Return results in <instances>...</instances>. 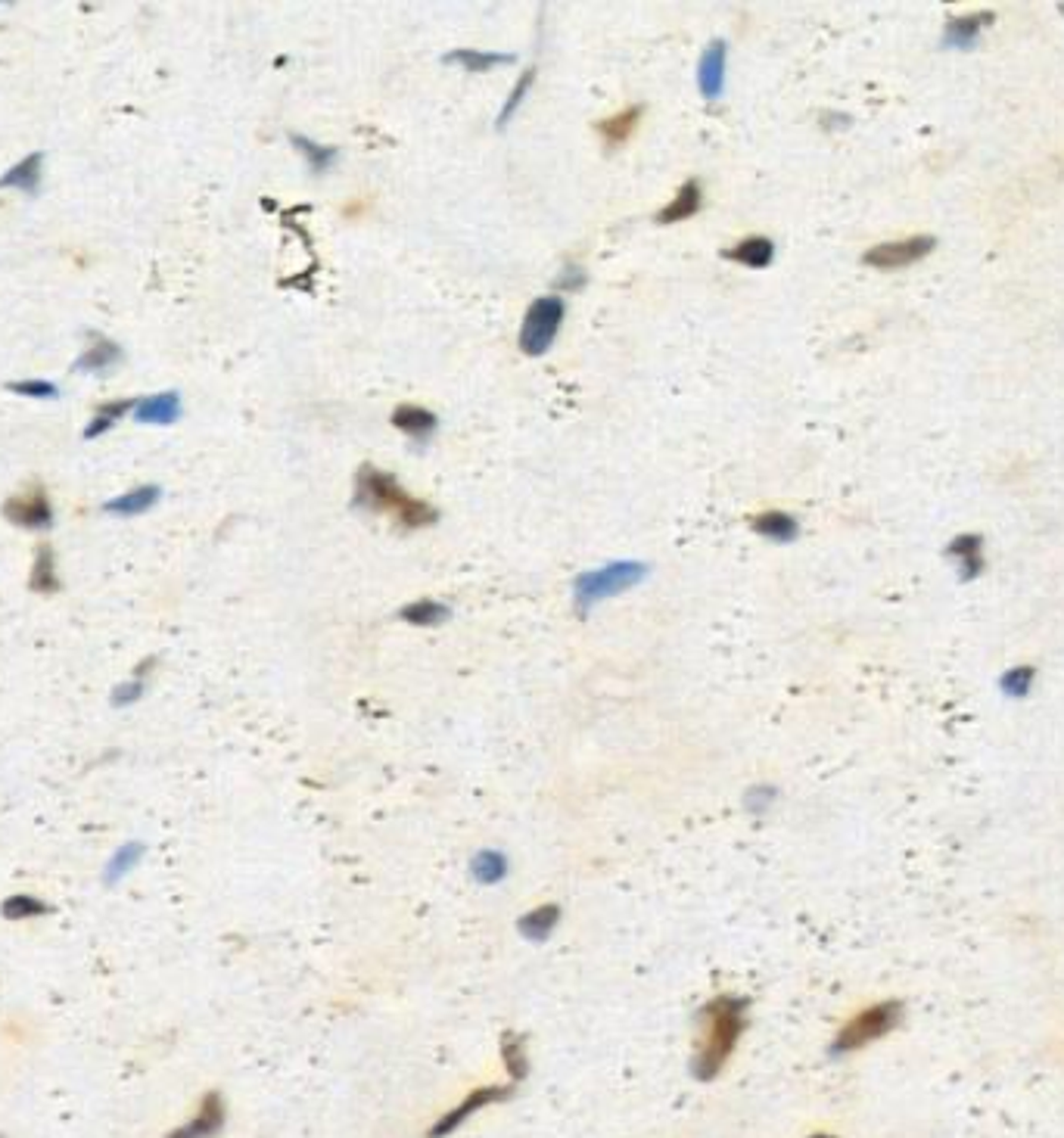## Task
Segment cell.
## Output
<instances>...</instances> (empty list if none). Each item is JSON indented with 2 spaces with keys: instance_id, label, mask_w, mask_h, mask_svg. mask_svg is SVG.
Segmentation results:
<instances>
[{
  "instance_id": "8",
  "label": "cell",
  "mask_w": 1064,
  "mask_h": 1138,
  "mask_svg": "<svg viewBox=\"0 0 1064 1138\" xmlns=\"http://www.w3.org/2000/svg\"><path fill=\"white\" fill-rule=\"evenodd\" d=\"M4 517L19 526V529H32V532H44L53 526V507H50V498L47 491L35 485L32 491H23V495H13L7 504H4Z\"/></svg>"
},
{
  "instance_id": "32",
  "label": "cell",
  "mask_w": 1064,
  "mask_h": 1138,
  "mask_svg": "<svg viewBox=\"0 0 1064 1138\" xmlns=\"http://www.w3.org/2000/svg\"><path fill=\"white\" fill-rule=\"evenodd\" d=\"M532 81H536V69H526V72L517 78V84H514V88H510V97L504 100L501 113H498V128H504V125L510 122V116H514V113L520 110V103L526 100V94H529V88H532Z\"/></svg>"
},
{
  "instance_id": "14",
  "label": "cell",
  "mask_w": 1064,
  "mask_h": 1138,
  "mask_svg": "<svg viewBox=\"0 0 1064 1138\" xmlns=\"http://www.w3.org/2000/svg\"><path fill=\"white\" fill-rule=\"evenodd\" d=\"M41 175H44V153H29L23 162H16L0 175V190H23V193H38L41 190Z\"/></svg>"
},
{
  "instance_id": "9",
  "label": "cell",
  "mask_w": 1064,
  "mask_h": 1138,
  "mask_svg": "<svg viewBox=\"0 0 1064 1138\" xmlns=\"http://www.w3.org/2000/svg\"><path fill=\"white\" fill-rule=\"evenodd\" d=\"M224 1120H227V1107H224L222 1092H206L203 1101H200V1110L190 1116L184 1126L168 1132L165 1138H216L224 1129Z\"/></svg>"
},
{
  "instance_id": "20",
  "label": "cell",
  "mask_w": 1064,
  "mask_h": 1138,
  "mask_svg": "<svg viewBox=\"0 0 1064 1138\" xmlns=\"http://www.w3.org/2000/svg\"><path fill=\"white\" fill-rule=\"evenodd\" d=\"M29 588L38 594H53L59 591V575H56V557L50 545H38L35 551V564L29 575Z\"/></svg>"
},
{
  "instance_id": "17",
  "label": "cell",
  "mask_w": 1064,
  "mask_h": 1138,
  "mask_svg": "<svg viewBox=\"0 0 1064 1138\" xmlns=\"http://www.w3.org/2000/svg\"><path fill=\"white\" fill-rule=\"evenodd\" d=\"M946 554L959 564L962 578H977L984 572V539L981 535H959V539H952Z\"/></svg>"
},
{
  "instance_id": "6",
  "label": "cell",
  "mask_w": 1064,
  "mask_h": 1138,
  "mask_svg": "<svg viewBox=\"0 0 1064 1138\" xmlns=\"http://www.w3.org/2000/svg\"><path fill=\"white\" fill-rule=\"evenodd\" d=\"M510 1094H514V1089H510V1086H483V1089H474L461 1104H455L449 1113L439 1116V1120L430 1126V1138H445V1135H452L458 1126H464L467 1120H471V1116H474L477 1110H483V1107H488V1104H498V1101H507Z\"/></svg>"
},
{
  "instance_id": "35",
  "label": "cell",
  "mask_w": 1064,
  "mask_h": 1138,
  "mask_svg": "<svg viewBox=\"0 0 1064 1138\" xmlns=\"http://www.w3.org/2000/svg\"><path fill=\"white\" fill-rule=\"evenodd\" d=\"M143 691H146V684L140 681V678H132V681H122V684H116L113 688V694H110V703L113 706H134L140 697H143Z\"/></svg>"
},
{
  "instance_id": "5",
  "label": "cell",
  "mask_w": 1064,
  "mask_h": 1138,
  "mask_svg": "<svg viewBox=\"0 0 1064 1138\" xmlns=\"http://www.w3.org/2000/svg\"><path fill=\"white\" fill-rule=\"evenodd\" d=\"M564 299L561 296H542L529 306L523 327H520V349L523 355H545L564 327Z\"/></svg>"
},
{
  "instance_id": "12",
  "label": "cell",
  "mask_w": 1064,
  "mask_h": 1138,
  "mask_svg": "<svg viewBox=\"0 0 1064 1138\" xmlns=\"http://www.w3.org/2000/svg\"><path fill=\"white\" fill-rule=\"evenodd\" d=\"M159 498H162L159 485H137V488H128V491H122V495L106 501L103 513H110V517H137V513H146L150 507H156Z\"/></svg>"
},
{
  "instance_id": "15",
  "label": "cell",
  "mask_w": 1064,
  "mask_h": 1138,
  "mask_svg": "<svg viewBox=\"0 0 1064 1138\" xmlns=\"http://www.w3.org/2000/svg\"><path fill=\"white\" fill-rule=\"evenodd\" d=\"M561 918H564V912H561L558 902H545V906H536V909L526 912V915L517 920V930H520L526 939H532V942H545L551 933L558 930Z\"/></svg>"
},
{
  "instance_id": "38",
  "label": "cell",
  "mask_w": 1064,
  "mask_h": 1138,
  "mask_svg": "<svg viewBox=\"0 0 1064 1138\" xmlns=\"http://www.w3.org/2000/svg\"><path fill=\"white\" fill-rule=\"evenodd\" d=\"M810 1138H832V1135H825V1132H819V1135H810Z\"/></svg>"
},
{
  "instance_id": "27",
  "label": "cell",
  "mask_w": 1064,
  "mask_h": 1138,
  "mask_svg": "<svg viewBox=\"0 0 1064 1138\" xmlns=\"http://www.w3.org/2000/svg\"><path fill=\"white\" fill-rule=\"evenodd\" d=\"M638 119H642V106H629V110H623V113L610 116L607 122H601L598 131H601L604 143H610V146L626 143L632 137V131L638 128Z\"/></svg>"
},
{
  "instance_id": "37",
  "label": "cell",
  "mask_w": 1064,
  "mask_h": 1138,
  "mask_svg": "<svg viewBox=\"0 0 1064 1138\" xmlns=\"http://www.w3.org/2000/svg\"><path fill=\"white\" fill-rule=\"evenodd\" d=\"M582 284H585V271L576 268V265H570V268H564V277L558 281V290H579Z\"/></svg>"
},
{
  "instance_id": "22",
  "label": "cell",
  "mask_w": 1064,
  "mask_h": 1138,
  "mask_svg": "<svg viewBox=\"0 0 1064 1138\" xmlns=\"http://www.w3.org/2000/svg\"><path fill=\"white\" fill-rule=\"evenodd\" d=\"M507 871H510V862H507V855L498 849H480L471 858V874H474V880H480V884L495 887L507 877Z\"/></svg>"
},
{
  "instance_id": "16",
  "label": "cell",
  "mask_w": 1064,
  "mask_h": 1138,
  "mask_svg": "<svg viewBox=\"0 0 1064 1138\" xmlns=\"http://www.w3.org/2000/svg\"><path fill=\"white\" fill-rule=\"evenodd\" d=\"M393 426L401 429V433H408L411 439L423 442V439H430L436 433L439 417L433 411H427V407H420V404H399L396 411H393Z\"/></svg>"
},
{
  "instance_id": "31",
  "label": "cell",
  "mask_w": 1064,
  "mask_h": 1138,
  "mask_svg": "<svg viewBox=\"0 0 1064 1138\" xmlns=\"http://www.w3.org/2000/svg\"><path fill=\"white\" fill-rule=\"evenodd\" d=\"M143 843H137V840H132V843H125L113 858H110V865H106V871H103V877H106V884H119L122 877H128L132 874L137 865H140V858H143Z\"/></svg>"
},
{
  "instance_id": "11",
  "label": "cell",
  "mask_w": 1064,
  "mask_h": 1138,
  "mask_svg": "<svg viewBox=\"0 0 1064 1138\" xmlns=\"http://www.w3.org/2000/svg\"><path fill=\"white\" fill-rule=\"evenodd\" d=\"M132 417L137 423H150V426H172L181 417V395L175 390H168V393L137 398V407H134Z\"/></svg>"
},
{
  "instance_id": "25",
  "label": "cell",
  "mask_w": 1064,
  "mask_h": 1138,
  "mask_svg": "<svg viewBox=\"0 0 1064 1138\" xmlns=\"http://www.w3.org/2000/svg\"><path fill=\"white\" fill-rule=\"evenodd\" d=\"M399 616L411 622V626H420V629H433V626H442V622H449L452 610L442 604V600H433V597H423V600H414V604L401 607Z\"/></svg>"
},
{
  "instance_id": "2",
  "label": "cell",
  "mask_w": 1064,
  "mask_h": 1138,
  "mask_svg": "<svg viewBox=\"0 0 1064 1138\" xmlns=\"http://www.w3.org/2000/svg\"><path fill=\"white\" fill-rule=\"evenodd\" d=\"M355 504L365 507V510H374V513H393L401 529L433 526L439 517L430 504L411 498L408 491L396 482V477L383 474V470H377L371 464L361 467L358 477H355Z\"/></svg>"
},
{
  "instance_id": "30",
  "label": "cell",
  "mask_w": 1064,
  "mask_h": 1138,
  "mask_svg": "<svg viewBox=\"0 0 1064 1138\" xmlns=\"http://www.w3.org/2000/svg\"><path fill=\"white\" fill-rule=\"evenodd\" d=\"M290 140H293V146L306 156V162H309V168L314 171V175H324V171L339 159V149L324 146V143H317V140H309V137H303V134H293Z\"/></svg>"
},
{
  "instance_id": "21",
  "label": "cell",
  "mask_w": 1064,
  "mask_h": 1138,
  "mask_svg": "<svg viewBox=\"0 0 1064 1138\" xmlns=\"http://www.w3.org/2000/svg\"><path fill=\"white\" fill-rule=\"evenodd\" d=\"M445 62H449V66H461L467 72H488V69H498V66H507V62H514V56L464 47V50H452L449 56H445Z\"/></svg>"
},
{
  "instance_id": "1",
  "label": "cell",
  "mask_w": 1064,
  "mask_h": 1138,
  "mask_svg": "<svg viewBox=\"0 0 1064 1138\" xmlns=\"http://www.w3.org/2000/svg\"><path fill=\"white\" fill-rule=\"evenodd\" d=\"M748 1011L751 1002L744 996H716L697 1011V1051L691 1058L694 1080L710 1083L716 1080L722 1067L729 1064L741 1036L748 1033Z\"/></svg>"
},
{
  "instance_id": "36",
  "label": "cell",
  "mask_w": 1064,
  "mask_h": 1138,
  "mask_svg": "<svg viewBox=\"0 0 1064 1138\" xmlns=\"http://www.w3.org/2000/svg\"><path fill=\"white\" fill-rule=\"evenodd\" d=\"M1030 681H1033V669H1030V665H1018V669H1012V672L1003 675V688H1006V694H1012V697H1024V694L1030 691Z\"/></svg>"
},
{
  "instance_id": "18",
  "label": "cell",
  "mask_w": 1064,
  "mask_h": 1138,
  "mask_svg": "<svg viewBox=\"0 0 1064 1138\" xmlns=\"http://www.w3.org/2000/svg\"><path fill=\"white\" fill-rule=\"evenodd\" d=\"M700 206H704V193H700V184L697 181H685L682 187L675 190V197L669 200V206L660 209L657 221L660 224H672V221L691 219V215L700 212Z\"/></svg>"
},
{
  "instance_id": "28",
  "label": "cell",
  "mask_w": 1064,
  "mask_h": 1138,
  "mask_svg": "<svg viewBox=\"0 0 1064 1138\" xmlns=\"http://www.w3.org/2000/svg\"><path fill=\"white\" fill-rule=\"evenodd\" d=\"M501 1061L510 1083H523L529 1073V1055H526V1039L517 1033H507L501 1039Z\"/></svg>"
},
{
  "instance_id": "24",
  "label": "cell",
  "mask_w": 1064,
  "mask_h": 1138,
  "mask_svg": "<svg viewBox=\"0 0 1064 1138\" xmlns=\"http://www.w3.org/2000/svg\"><path fill=\"white\" fill-rule=\"evenodd\" d=\"M754 529L759 535H765V539H772V542H794L797 535H800L797 520L791 517V513H784V510H765V513H759V517H754Z\"/></svg>"
},
{
  "instance_id": "34",
  "label": "cell",
  "mask_w": 1064,
  "mask_h": 1138,
  "mask_svg": "<svg viewBox=\"0 0 1064 1138\" xmlns=\"http://www.w3.org/2000/svg\"><path fill=\"white\" fill-rule=\"evenodd\" d=\"M775 800H778V790L772 784H756L744 793V806H748V812H756V815L769 812L775 806Z\"/></svg>"
},
{
  "instance_id": "29",
  "label": "cell",
  "mask_w": 1064,
  "mask_h": 1138,
  "mask_svg": "<svg viewBox=\"0 0 1064 1138\" xmlns=\"http://www.w3.org/2000/svg\"><path fill=\"white\" fill-rule=\"evenodd\" d=\"M53 909L47 906L44 899L38 896H26V893H16V896H7L4 906H0V915L7 920H29V918H44L50 915Z\"/></svg>"
},
{
  "instance_id": "7",
  "label": "cell",
  "mask_w": 1064,
  "mask_h": 1138,
  "mask_svg": "<svg viewBox=\"0 0 1064 1138\" xmlns=\"http://www.w3.org/2000/svg\"><path fill=\"white\" fill-rule=\"evenodd\" d=\"M933 246H937V240L928 237V233H922V237H909V240H893V243H878V246H871V249L862 255V262L871 265V268H881V271L906 268V265H912V262L925 259V255H931Z\"/></svg>"
},
{
  "instance_id": "26",
  "label": "cell",
  "mask_w": 1064,
  "mask_h": 1138,
  "mask_svg": "<svg viewBox=\"0 0 1064 1138\" xmlns=\"http://www.w3.org/2000/svg\"><path fill=\"white\" fill-rule=\"evenodd\" d=\"M993 23V13H974V16H959L946 26V44L949 47H971L977 35Z\"/></svg>"
},
{
  "instance_id": "23",
  "label": "cell",
  "mask_w": 1064,
  "mask_h": 1138,
  "mask_svg": "<svg viewBox=\"0 0 1064 1138\" xmlns=\"http://www.w3.org/2000/svg\"><path fill=\"white\" fill-rule=\"evenodd\" d=\"M726 255L732 262H741L748 268H769L775 259V243L769 237H748V240H741L735 249H729Z\"/></svg>"
},
{
  "instance_id": "33",
  "label": "cell",
  "mask_w": 1064,
  "mask_h": 1138,
  "mask_svg": "<svg viewBox=\"0 0 1064 1138\" xmlns=\"http://www.w3.org/2000/svg\"><path fill=\"white\" fill-rule=\"evenodd\" d=\"M7 390L26 398H59V386L50 380H19V383H7Z\"/></svg>"
},
{
  "instance_id": "10",
  "label": "cell",
  "mask_w": 1064,
  "mask_h": 1138,
  "mask_svg": "<svg viewBox=\"0 0 1064 1138\" xmlns=\"http://www.w3.org/2000/svg\"><path fill=\"white\" fill-rule=\"evenodd\" d=\"M726 66H729V44L722 38H716L707 50L700 53L697 62V88L704 100H719L726 91Z\"/></svg>"
},
{
  "instance_id": "4",
  "label": "cell",
  "mask_w": 1064,
  "mask_h": 1138,
  "mask_svg": "<svg viewBox=\"0 0 1064 1138\" xmlns=\"http://www.w3.org/2000/svg\"><path fill=\"white\" fill-rule=\"evenodd\" d=\"M903 1020V1005L900 1002H878V1005H868L865 1011H859L856 1017H849L832 1042V1051L835 1055H849V1051H859L871 1042L884 1039L890 1029H897Z\"/></svg>"
},
{
  "instance_id": "19",
  "label": "cell",
  "mask_w": 1064,
  "mask_h": 1138,
  "mask_svg": "<svg viewBox=\"0 0 1064 1138\" xmlns=\"http://www.w3.org/2000/svg\"><path fill=\"white\" fill-rule=\"evenodd\" d=\"M134 407H137V401L134 398H113V401H100L97 407H94V417H91V423L84 426V439H97V436H103V433H110V429L122 420V417H128V414H134Z\"/></svg>"
},
{
  "instance_id": "3",
  "label": "cell",
  "mask_w": 1064,
  "mask_h": 1138,
  "mask_svg": "<svg viewBox=\"0 0 1064 1138\" xmlns=\"http://www.w3.org/2000/svg\"><path fill=\"white\" fill-rule=\"evenodd\" d=\"M645 575H648V567L642 561H613L598 569H588L576 575V582H573V604H576L579 613H588L594 604H601V600L616 597L635 588L638 582H645Z\"/></svg>"
},
{
  "instance_id": "13",
  "label": "cell",
  "mask_w": 1064,
  "mask_h": 1138,
  "mask_svg": "<svg viewBox=\"0 0 1064 1138\" xmlns=\"http://www.w3.org/2000/svg\"><path fill=\"white\" fill-rule=\"evenodd\" d=\"M122 358H125V352H122L119 342L106 339V336H94V339H91V346L78 355L75 371H78V374H103V371L116 368V364H119Z\"/></svg>"
}]
</instances>
